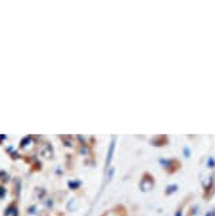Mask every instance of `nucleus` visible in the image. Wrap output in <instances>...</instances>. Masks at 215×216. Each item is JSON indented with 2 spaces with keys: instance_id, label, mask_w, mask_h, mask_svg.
Here are the masks:
<instances>
[{
  "instance_id": "obj_1",
  "label": "nucleus",
  "mask_w": 215,
  "mask_h": 216,
  "mask_svg": "<svg viewBox=\"0 0 215 216\" xmlns=\"http://www.w3.org/2000/svg\"><path fill=\"white\" fill-rule=\"evenodd\" d=\"M14 212H16V209H14V208H10V209L7 211V213H6V216H14V215H16Z\"/></svg>"
}]
</instances>
